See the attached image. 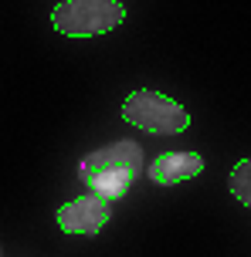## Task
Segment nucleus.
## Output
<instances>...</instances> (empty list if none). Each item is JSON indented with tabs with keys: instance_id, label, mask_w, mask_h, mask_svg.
I'll return each instance as SVG.
<instances>
[{
	"instance_id": "423d86ee",
	"label": "nucleus",
	"mask_w": 251,
	"mask_h": 257,
	"mask_svg": "<svg viewBox=\"0 0 251 257\" xmlns=\"http://www.w3.org/2000/svg\"><path fill=\"white\" fill-rule=\"evenodd\" d=\"M227 186H231V193H234L244 206H251V159H241L238 166H234Z\"/></svg>"
},
{
	"instance_id": "f257e3e1",
	"label": "nucleus",
	"mask_w": 251,
	"mask_h": 257,
	"mask_svg": "<svg viewBox=\"0 0 251 257\" xmlns=\"http://www.w3.org/2000/svg\"><path fill=\"white\" fill-rule=\"evenodd\" d=\"M143 173V149L139 142H112L106 149H95L81 159L78 176L92 193L106 196V200H119L129 193L136 176Z\"/></svg>"
},
{
	"instance_id": "7ed1b4c3",
	"label": "nucleus",
	"mask_w": 251,
	"mask_h": 257,
	"mask_svg": "<svg viewBox=\"0 0 251 257\" xmlns=\"http://www.w3.org/2000/svg\"><path fill=\"white\" fill-rule=\"evenodd\" d=\"M122 118L129 125H139L146 132H156V136H177L190 125V115L184 112V105H177L173 98L159 95L153 88H139L132 91L126 105H122Z\"/></svg>"
},
{
	"instance_id": "f03ea898",
	"label": "nucleus",
	"mask_w": 251,
	"mask_h": 257,
	"mask_svg": "<svg viewBox=\"0 0 251 257\" xmlns=\"http://www.w3.org/2000/svg\"><path fill=\"white\" fill-rule=\"evenodd\" d=\"M126 21L119 0H65L51 11V24L68 38H95Z\"/></svg>"
},
{
	"instance_id": "20e7f679",
	"label": "nucleus",
	"mask_w": 251,
	"mask_h": 257,
	"mask_svg": "<svg viewBox=\"0 0 251 257\" xmlns=\"http://www.w3.org/2000/svg\"><path fill=\"white\" fill-rule=\"evenodd\" d=\"M109 200L106 196H99V193H85L78 200H71L58 210V227L65 233H85V237H92L99 233L102 227L109 223Z\"/></svg>"
},
{
	"instance_id": "39448f33",
	"label": "nucleus",
	"mask_w": 251,
	"mask_h": 257,
	"mask_svg": "<svg viewBox=\"0 0 251 257\" xmlns=\"http://www.w3.org/2000/svg\"><path fill=\"white\" fill-rule=\"evenodd\" d=\"M200 173H204V159L197 153H159L146 169V176L156 186H177V183L194 180Z\"/></svg>"
}]
</instances>
